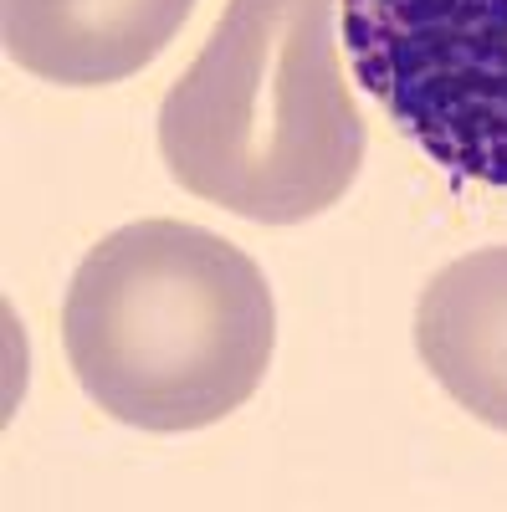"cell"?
I'll use <instances>...</instances> for the list:
<instances>
[{"label": "cell", "instance_id": "7a4b0ae2", "mask_svg": "<svg viewBox=\"0 0 507 512\" xmlns=\"http://www.w3.org/2000/svg\"><path fill=\"white\" fill-rule=\"evenodd\" d=\"M159 154L195 200L257 226L344 200L364 118L338 62V0H231L159 103Z\"/></svg>", "mask_w": 507, "mask_h": 512}, {"label": "cell", "instance_id": "6da1fadb", "mask_svg": "<svg viewBox=\"0 0 507 512\" xmlns=\"http://www.w3.org/2000/svg\"><path fill=\"white\" fill-rule=\"evenodd\" d=\"M277 308L251 256L190 221H134L77 262L67 364L98 410L139 431H200L262 390Z\"/></svg>", "mask_w": 507, "mask_h": 512}, {"label": "cell", "instance_id": "3957f363", "mask_svg": "<svg viewBox=\"0 0 507 512\" xmlns=\"http://www.w3.org/2000/svg\"><path fill=\"white\" fill-rule=\"evenodd\" d=\"M359 88L446 175L507 190V0H338Z\"/></svg>", "mask_w": 507, "mask_h": 512}, {"label": "cell", "instance_id": "5b68a950", "mask_svg": "<svg viewBox=\"0 0 507 512\" xmlns=\"http://www.w3.org/2000/svg\"><path fill=\"white\" fill-rule=\"evenodd\" d=\"M415 349L461 410L507 431V246L467 251L426 282Z\"/></svg>", "mask_w": 507, "mask_h": 512}, {"label": "cell", "instance_id": "277c9868", "mask_svg": "<svg viewBox=\"0 0 507 512\" xmlns=\"http://www.w3.org/2000/svg\"><path fill=\"white\" fill-rule=\"evenodd\" d=\"M6 57L62 88H108L144 72L195 0H0Z\"/></svg>", "mask_w": 507, "mask_h": 512}]
</instances>
